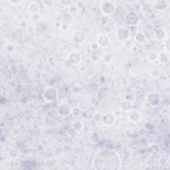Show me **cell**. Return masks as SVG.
<instances>
[{
    "instance_id": "obj_9",
    "label": "cell",
    "mask_w": 170,
    "mask_h": 170,
    "mask_svg": "<svg viewBox=\"0 0 170 170\" xmlns=\"http://www.w3.org/2000/svg\"><path fill=\"white\" fill-rule=\"evenodd\" d=\"M109 43V39L108 37V36H106L105 35H103L100 36L98 39V41H97V43L101 47H106L108 44Z\"/></svg>"
},
{
    "instance_id": "obj_3",
    "label": "cell",
    "mask_w": 170,
    "mask_h": 170,
    "mask_svg": "<svg viewBox=\"0 0 170 170\" xmlns=\"http://www.w3.org/2000/svg\"><path fill=\"white\" fill-rule=\"evenodd\" d=\"M69 63H71L72 65H77L81 61V56L79 53L74 51L70 54L67 58Z\"/></svg>"
},
{
    "instance_id": "obj_7",
    "label": "cell",
    "mask_w": 170,
    "mask_h": 170,
    "mask_svg": "<svg viewBox=\"0 0 170 170\" xmlns=\"http://www.w3.org/2000/svg\"><path fill=\"white\" fill-rule=\"evenodd\" d=\"M118 37L120 40H126L129 37V31L127 29L121 28L118 31Z\"/></svg>"
},
{
    "instance_id": "obj_4",
    "label": "cell",
    "mask_w": 170,
    "mask_h": 170,
    "mask_svg": "<svg viewBox=\"0 0 170 170\" xmlns=\"http://www.w3.org/2000/svg\"><path fill=\"white\" fill-rule=\"evenodd\" d=\"M56 96H57V94H56V90L54 88H48L44 93L45 98L49 101H54L56 98Z\"/></svg>"
},
{
    "instance_id": "obj_14",
    "label": "cell",
    "mask_w": 170,
    "mask_h": 170,
    "mask_svg": "<svg viewBox=\"0 0 170 170\" xmlns=\"http://www.w3.org/2000/svg\"><path fill=\"white\" fill-rule=\"evenodd\" d=\"M13 155H14V158H17L19 156V152L15 149H13L9 151V156H11V158H13Z\"/></svg>"
},
{
    "instance_id": "obj_11",
    "label": "cell",
    "mask_w": 170,
    "mask_h": 170,
    "mask_svg": "<svg viewBox=\"0 0 170 170\" xmlns=\"http://www.w3.org/2000/svg\"><path fill=\"white\" fill-rule=\"evenodd\" d=\"M28 9H29V11L31 12V13H35L38 12L39 11L40 8H39V5L37 4V3H31V4H29Z\"/></svg>"
},
{
    "instance_id": "obj_2",
    "label": "cell",
    "mask_w": 170,
    "mask_h": 170,
    "mask_svg": "<svg viewBox=\"0 0 170 170\" xmlns=\"http://www.w3.org/2000/svg\"><path fill=\"white\" fill-rule=\"evenodd\" d=\"M101 9L102 12L106 15L111 14L115 11L116 7L114 3L111 2H103L101 5Z\"/></svg>"
},
{
    "instance_id": "obj_1",
    "label": "cell",
    "mask_w": 170,
    "mask_h": 170,
    "mask_svg": "<svg viewBox=\"0 0 170 170\" xmlns=\"http://www.w3.org/2000/svg\"><path fill=\"white\" fill-rule=\"evenodd\" d=\"M126 21L127 23V24L133 26L136 24H137L138 21V15L137 13L134 11H129L127 13V14L126 15Z\"/></svg>"
},
{
    "instance_id": "obj_13",
    "label": "cell",
    "mask_w": 170,
    "mask_h": 170,
    "mask_svg": "<svg viewBox=\"0 0 170 170\" xmlns=\"http://www.w3.org/2000/svg\"><path fill=\"white\" fill-rule=\"evenodd\" d=\"M135 39L136 40V41H138L139 43H142L145 40V35L142 33H137V35H136Z\"/></svg>"
},
{
    "instance_id": "obj_5",
    "label": "cell",
    "mask_w": 170,
    "mask_h": 170,
    "mask_svg": "<svg viewBox=\"0 0 170 170\" xmlns=\"http://www.w3.org/2000/svg\"><path fill=\"white\" fill-rule=\"evenodd\" d=\"M101 120L103 124L106 126H111L113 124V123L114 122V117L112 114L108 113L104 116H102Z\"/></svg>"
},
{
    "instance_id": "obj_12",
    "label": "cell",
    "mask_w": 170,
    "mask_h": 170,
    "mask_svg": "<svg viewBox=\"0 0 170 170\" xmlns=\"http://www.w3.org/2000/svg\"><path fill=\"white\" fill-rule=\"evenodd\" d=\"M79 37H82V38H85V35L83 33H82V31H76L74 33H73V35H72V38L74 39V41H75L76 42H81L79 39Z\"/></svg>"
},
{
    "instance_id": "obj_6",
    "label": "cell",
    "mask_w": 170,
    "mask_h": 170,
    "mask_svg": "<svg viewBox=\"0 0 170 170\" xmlns=\"http://www.w3.org/2000/svg\"><path fill=\"white\" fill-rule=\"evenodd\" d=\"M148 101L151 103L153 105H155V104H157L159 102V96L158 94L156 92H152L150 94H149L148 95Z\"/></svg>"
},
{
    "instance_id": "obj_10",
    "label": "cell",
    "mask_w": 170,
    "mask_h": 170,
    "mask_svg": "<svg viewBox=\"0 0 170 170\" xmlns=\"http://www.w3.org/2000/svg\"><path fill=\"white\" fill-rule=\"evenodd\" d=\"M129 118L133 122H137L140 119V114L136 111H133L129 115Z\"/></svg>"
},
{
    "instance_id": "obj_8",
    "label": "cell",
    "mask_w": 170,
    "mask_h": 170,
    "mask_svg": "<svg viewBox=\"0 0 170 170\" xmlns=\"http://www.w3.org/2000/svg\"><path fill=\"white\" fill-rule=\"evenodd\" d=\"M59 112L63 116H67L70 114L71 112V110H70V107L66 104H62L59 108Z\"/></svg>"
}]
</instances>
